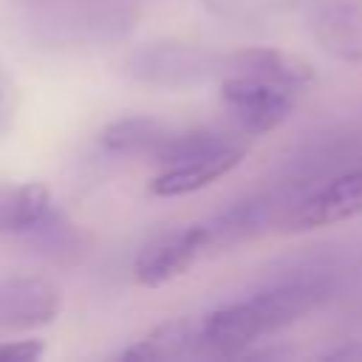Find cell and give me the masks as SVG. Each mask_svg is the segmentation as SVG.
I'll return each instance as SVG.
<instances>
[{
	"mask_svg": "<svg viewBox=\"0 0 362 362\" xmlns=\"http://www.w3.org/2000/svg\"><path fill=\"white\" fill-rule=\"evenodd\" d=\"M201 354V317H173L153 325L144 337L127 345L119 359L127 362H167Z\"/></svg>",
	"mask_w": 362,
	"mask_h": 362,
	"instance_id": "8fae6325",
	"label": "cell"
},
{
	"mask_svg": "<svg viewBox=\"0 0 362 362\" xmlns=\"http://www.w3.org/2000/svg\"><path fill=\"white\" fill-rule=\"evenodd\" d=\"M221 105L238 136H266L294 110L300 90L249 74H232L218 82Z\"/></svg>",
	"mask_w": 362,
	"mask_h": 362,
	"instance_id": "277c9868",
	"label": "cell"
},
{
	"mask_svg": "<svg viewBox=\"0 0 362 362\" xmlns=\"http://www.w3.org/2000/svg\"><path fill=\"white\" fill-rule=\"evenodd\" d=\"M232 74L263 76V79L288 85L294 90H305L314 82V71H311V65L305 59H300L291 51L272 48V45H249V48H232V51H226L223 76H232Z\"/></svg>",
	"mask_w": 362,
	"mask_h": 362,
	"instance_id": "30bf717a",
	"label": "cell"
},
{
	"mask_svg": "<svg viewBox=\"0 0 362 362\" xmlns=\"http://www.w3.org/2000/svg\"><path fill=\"white\" fill-rule=\"evenodd\" d=\"M246 153H249V147L243 141H232V144H223L212 153L161 167V173L150 181V195H156V198H181V195L198 192V189L221 181L232 170H238L243 164Z\"/></svg>",
	"mask_w": 362,
	"mask_h": 362,
	"instance_id": "ba28073f",
	"label": "cell"
},
{
	"mask_svg": "<svg viewBox=\"0 0 362 362\" xmlns=\"http://www.w3.org/2000/svg\"><path fill=\"white\" fill-rule=\"evenodd\" d=\"M51 206H54L51 192L40 181L0 184V235L23 238L28 229H34L42 221V215Z\"/></svg>",
	"mask_w": 362,
	"mask_h": 362,
	"instance_id": "4fadbf2b",
	"label": "cell"
},
{
	"mask_svg": "<svg viewBox=\"0 0 362 362\" xmlns=\"http://www.w3.org/2000/svg\"><path fill=\"white\" fill-rule=\"evenodd\" d=\"M356 215H362V164L320 181L277 221V229L305 232V229L334 226Z\"/></svg>",
	"mask_w": 362,
	"mask_h": 362,
	"instance_id": "5b68a950",
	"label": "cell"
},
{
	"mask_svg": "<svg viewBox=\"0 0 362 362\" xmlns=\"http://www.w3.org/2000/svg\"><path fill=\"white\" fill-rule=\"evenodd\" d=\"M11 85H8V79L0 74V133L8 127V122H11V110H14V102H11Z\"/></svg>",
	"mask_w": 362,
	"mask_h": 362,
	"instance_id": "2e32d148",
	"label": "cell"
},
{
	"mask_svg": "<svg viewBox=\"0 0 362 362\" xmlns=\"http://www.w3.org/2000/svg\"><path fill=\"white\" fill-rule=\"evenodd\" d=\"M31 20L48 42H113L136 25L139 0H37Z\"/></svg>",
	"mask_w": 362,
	"mask_h": 362,
	"instance_id": "7a4b0ae2",
	"label": "cell"
},
{
	"mask_svg": "<svg viewBox=\"0 0 362 362\" xmlns=\"http://www.w3.org/2000/svg\"><path fill=\"white\" fill-rule=\"evenodd\" d=\"M328 291L331 283L325 274L303 272L274 280L243 300L226 303L201 317V354L238 359L255 342L269 339L311 314Z\"/></svg>",
	"mask_w": 362,
	"mask_h": 362,
	"instance_id": "6da1fadb",
	"label": "cell"
},
{
	"mask_svg": "<svg viewBox=\"0 0 362 362\" xmlns=\"http://www.w3.org/2000/svg\"><path fill=\"white\" fill-rule=\"evenodd\" d=\"M62 311V291L48 277H0V337L28 334L51 325Z\"/></svg>",
	"mask_w": 362,
	"mask_h": 362,
	"instance_id": "52a82bcc",
	"label": "cell"
},
{
	"mask_svg": "<svg viewBox=\"0 0 362 362\" xmlns=\"http://www.w3.org/2000/svg\"><path fill=\"white\" fill-rule=\"evenodd\" d=\"M206 255L204 223L175 226L153 235L133 260V280L144 288H158L175 277H181L189 266H195Z\"/></svg>",
	"mask_w": 362,
	"mask_h": 362,
	"instance_id": "8992f818",
	"label": "cell"
},
{
	"mask_svg": "<svg viewBox=\"0 0 362 362\" xmlns=\"http://www.w3.org/2000/svg\"><path fill=\"white\" fill-rule=\"evenodd\" d=\"M308 31L325 54L342 62H362V3L334 0L317 6L308 17Z\"/></svg>",
	"mask_w": 362,
	"mask_h": 362,
	"instance_id": "9c48e42d",
	"label": "cell"
},
{
	"mask_svg": "<svg viewBox=\"0 0 362 362\" xmlns=\"http://www.w3.org/2000/svg\"><path fill=\"white\" fill-rule=\"evenodd\" d=\"M20 240H25L28 246H34V252L51 257V260H65V257H76L79 249H82V240H79V232L76 226L68 221V215L57 206H51L42 221L28 229Z\"/></svg>",
	"mask_w": 362,
	"mask_h": 362,
	"instance_id": "5bb4252c",
	"label": "cell"
},
{
	"mask_svg": "<svg viewBox=\"0 0 362 362\" xmlns=\"http://www.w3.org/2000/svg\"><path fill=\"white\" fill-rule=\"evenodd\" d=\"M325 359H362V339H354L348 345L325 351Z\"/></svg>",
	"mask_w": 362,
	"mask_h": 362,
	"instance_id": "e0dca14e",
	"label": "cell"
},
{
	"mask_svg": "<svg viewBox=\"0 0 362 362\" xmlns=\"http://www.w3.org/2000/svg\"><path fill=\"white\" fill-rule=\"evenodd\" d=\"M23 3H28V6H31V3H37V0H23Z\"/></svg>",
	"mask_w": 362,
	"mask_h": 362,
	"instance_id": "ac0fdd59",
	"label": "cell"
},
{
	"mask_svg": "<svg viewBox=\"0 0 362 362\" xmlns=\"http://www.w3.org/2000/svg\"><path fill=\"white\" fill-rule=\"evenodd\" d=\"M45 354V342L37 337L8 339L0 337V362H37Z\"/></svg>",
	"mask_w": 362,
	"mask_h": 362,
	"instance_id": "9a60e30c",
	"label": "cell"
},
{
	"mask_svg": "<svg viewBox=\"0 0 362 362\" xmlns=\"http://www.w3.org/2000/svg\"><path fill=\"white\" fill-rule=\"evenodd\" d=\"M173 124L153 119V116H127V119H116L102 130V147L107 153L116 156H127V158H153L158 156V150L164 147V141L170 139Z\"/></svg>",
	"mask_w": 362,
	"mask_h": 362,
	"instance_id": "7c38bea8",
	"label": "cell"
},
{
	"mask_svg": "<svg viewBox=\"0 0 362 362\" xmlns=\"http://www.w3.org/2000/svg\"><path fill=\"white\" fill-rule=\"evenodd\" d=\"M223 59H226V51L201 45V42L158 40L136 48L127 57L124 71L136 82L150 88L192 90L209 82H221Z\"/></svg>",
	"mask_w": 362,
	"mask_h": 362,
	"instance_id": "3957f363",
	"label": "cell"
}]
</instances>
